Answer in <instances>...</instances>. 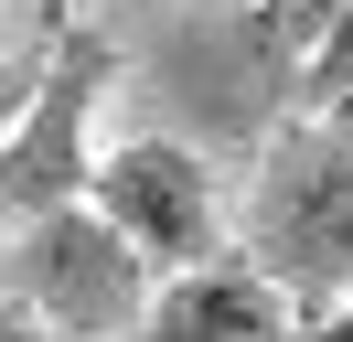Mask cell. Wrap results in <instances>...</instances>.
<instances>
[{"label":"cell","instance_id":"cell-3","mask_svg":"<svg viewBox=\"0 0 353 342\" xmlns=\"http://www.w3.org/2000/svg\"><path fill=\"white\" fill-rule=\"evenodd\" d=\"M0 289H11V310L54 321L65 342H129L150 321V299H161V268L97 203H54V214H22L11 225Z\"/></svg>","mask_w":353,"mask_h":342},{"label":"cell","instance_id":"cell-8","mask_svg":"<svg viewBox=\"0 0 353 342\" xmlns=\"http://www.w3.org/2000/svg\"><path fill=\"white\" fill-rule=\"evenodd\" d=\"M289 342H353V299H332V310H300V321H289Z\"/></svg>","mask_w":353,"mask_h":342},{"label":"cell","instance_id":"cell-1","mask_svg":"<svg viewBox=\"0 0 353 342\" xmlns=\"http://www.w3.org/2000/svg\"><path fill=\"white\" fill-rule=\"evenodd\" d=\"M343 0H172L150 32V86L214 150H268L300 118V75Z\"/></svg>","mask_w":353,"mask_h":342},{"label":"cell","instance_id":"cell-9","mask_svg":"<svg viewBox=\"0 0 353 342\" xmlns=\"http://www.w3.org/2000/svg\"><path fill=\"white\" fill-rule=\"evenodd\" d=\"M0 342H65V332H54V321H32V310H11V299H0Z\"/></svg>","mask_w":353,"mask_h":342},{"label":"cell","instance_id":"cell-2","mask_svg":"<svg viewBox=\"0 0 353 342\" xmlns=\"http://www.w3.org/2000/svg\"><path fill=\"white\" fill-rule=\"evenodd\" d=\"M236 256L257 278H279L300 310L353 299V107H300L257 150Z\"/></svg>","mask_w":353,"mask_h":342},{"label":"cell","instance_id":"cell-5","mask_svg":"<svg viewBox=\"0 0 353 342\" xmlns=\"http://www.w3.org/2000/svg\"><path fill=\"white\" fill-rule=\"evenodd\" d=\"M108 64H118V54H108L97 32H65L54 64L32 75V97L11 107V128H0V214H11V225L97 192V161H108V150H86V118H97Z\"/></svg>","mask_w":353,"mask_h":342},{"label":"cell","instance_id":"cell-10","mask_svg":"<svg viewBox=\"0 0 353 342\" xmlns=\"http://www.w3.org/2000/svg\"><path fill=\"white\" fill-rule=\"evenodd\" d=\"M11 107H22V75H0V128H11Z\"/></svg>","mask_w":353,"mask_h":342},{"label":"cell","instance_id":"cell-4","mask_svg":"<svg viewBox=\"0 0 353 342\" xmlns=\"http://www.w3.org/2000/svg\"><path fill=\"white\" fill-rule=\"evenodd\" d=\"M86 203L108 214L161 278H193V268H214V256H236V246H225V203H214L203 139H172V128L118 139L108 161H97V192H86Z\"/></svg>","mask_w":353,"mask_h":342},{"label":"cell","instance_id":"cell-7","mask_svg":"<svg viewBox=\"0 0 353 342\" xmlns=\"http://www.w3.org/2000/svg\"><path fill=\"white\" fill-rule=\"evenodd\" d=\"M300 107H353V0L332 11L321 54H310V75H300Z\"/></svg>","mask_w":353,"mask_h":342},{"label":"cell","instance_id":"cell-6","mask_svg":"<svg viewBox=\"0 0 353 342\" xmlns=\"http://www.w3.org/2000/svg\"><path fill=\"white\" fill-rule=\"evenodd\" d=\"M289 321H300V299L279 278H257L246 256H214L193 278H161L150 321L129 342H289Z\"/></svg>","mask_w":353,"mask_h":342}]
</instances>
